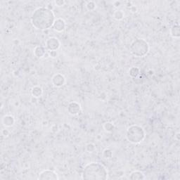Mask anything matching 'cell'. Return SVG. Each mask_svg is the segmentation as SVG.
Segmentation results:
<instances>
[{"instance_id": "6da1fadb", "label": "cell", "mask_w": 180, "mask_h": 180, "mask_svg": "<svg viewBox=\"0 0 180 180\" xmlns=\"http://www.w3.org/2000/svg\"><path fill=\"white\" fill-rule=\"evenodd\" d=\"M56 18L54 12L46 7L37 8L31 16V23L35 28L44 30L53 26Z\"/></svg>"}, {"instance_id": "7a4b0ae2", "label": "cell", "mask_w": 180, "mask_h": 180, "mask_svg": "<svg viewBox=\"0 0 180 180\" xmlns=\"http://www.w3.org/2000/svg\"><path fill=\"white\" fill-rule=\"evenodd\" d=\"M108 175V170L104 165L92 162L85 166L82 178L87 180H106Z\"/></svg>"}, {"instance_id": "3957f363", "label": "cell", "mask_w": 180, "mask_h": 180, "mask_svg": "<svg viewBox=\"0 0 180 180\" xmlns=\"http://www.w3.org/2000/svg\"><path fill=\"white\" fill-rule=\"evenodd\" d=\"M146 133L142 127L138 124H132L127 128L126 138L130 143L139 144L144 139Z\"/></svg>"}, {"instance_id": "277c9868", "label": "cell", "mask_w": 180, "mask_h": 180, "mask_svg": "<svg viewBox=\"0 0 180 180\" xmlns=\"http://www.w3.org/2000/svg\"><path fill=\"white\" fill-rule=\"evenodd\" d=\"M148 43L143 39H137L130 46V52L136 57H144L148 53Z\"/></svg>"}, {"instance_id": "5b68a950", "label": "cell", "mask_w": 180, "mask_h": 180, "mask_svg": "<svg viewBox=\"0 0 180 180\" xmlns=\"http://www.w3.org/2000/svg\"><path fill=\"white\" fill-rule=\"evenodd\" d=\"M59 179L57 173L54 170H45L39 174L38 179L40 180H58Z\"/></svg>"}, {"instance_id": "8992f818", "label": "cell", "mask_w": 180, "mask_h": 180, "mask_svg": "<svg viewBox=\"0 0 180 180\" xmlns=\"http://www.w3.org/2000/svg\"><path fill=\"white\" fill-rule=\"evenodd\" d=\"M45 46L49 51H56L60 48L61 42L56 37H49L46 41Z\"/></svg>"}, {"instance_id": "52a82bcc", "label": "cell", "mask_w": 180, "mask_h": 180, "mask_svg": "<svg viewBox=\"0 0 180 180\" xmlns=\"http://www.w3.org/2000/svg\"><path fill=\"white\" fill-rule=\"evenodd\" d=\"M51 82L52 84H53L55 87H62L63 85H64L66 82V78L62 74L57 73L55 74L53 77H52Z\"/></svg>"}, {"instance_id": "ba28073f", "label": "cell", "mask_w": 180, "mask_h": 180, "mask_svg": "<svg viewBox=\"0 0 180 180\" xmlns=\"http://www.w3.org/2000/svg\"><path fill=\"white\" fill-rule=\"evenodd\" d=\"M81 111V106L80 104L75 101H73L68 104V112L72 115H76Z\"/></svg>"}, {"instance_id": "9c48e42d", "label": "cell", "mask_w": 180, "mask_h": 180, "mask_svg": "<svg viewBox=\"0 0 180 180\" xmlns=\"http://www.w3.org/2000/svg\"><path fill=\"white\" fill-rule=\"evenodd\" d=\"M66 22L65 21L63 20L62 18H57L56 19V21H55L53 25V28L54 30H56V32H63V30H65L66 28Z\"/></svg>"}, {"instance_id": "30bf717a", "label": "cell", "mask_w": 180, "mask_h": 180, "mask_svg": "<svg viewBox=\"0 0 180 180\" xmlns=\"http://www.w3.org/2000/svg\"><path fill=\"white\" fill-rule=\"evenodd\" d=\"M34 54L37 58L41 59L46 54V49L42 46H37L34 49Z\"/></svg>"}, {"instance_id": "8fae6325", "label": "cell", "mask_w": 180, "mask_h": 180, "mask_svg": "<svg viewBox=\"0 0 180 180\" xmlns=\"http://www.w3.org/2000/svg\"><path fill=\"white\" fill-rule=\"evenodd\" d=\"M2 123L7 127H9L13 126L15 123V119L11 115H4L2 118Z\"/></svg>"}, {"instance_id": "7c38bea8", "label": "cell", "mask_w": 180, "mask_h": 180, "mask_svg": "<svg viewBox=\"0 0 180 180\" xmlns=\"http://www.w3.org/2000/svg\"><path fill=\"white\" fill-rule=\"evenodd\" d=\"M145 175L141 171H134L132 172L129 176V179L132 180H137V179H145Z\"/></svg>"}, {"instance_id": "4fadbf2b", "label": "cell", "mask_w": 180, "mask_h": 180, "mask_svg": "<svg viewBox=\"0 0 180 180\" xmlns=\"http://www.w3.org/2000/svg\"><path fill=\"white\" fill-rule=\"evenodd\" d=\"M170 34L171 36L174 38H179L180 36L179 31V26L177 24L173 25L170 28Z\"/></svg>"}, {"instance_id": "5bb4252c", "label": "cell", "mask_w": 180, "mask_h": 180, "mask_svg": "<svg viewBox=\"0 0 180 180\" xmlns=\"http://www.w3.org/2000/svg\"><path fill=\"white\" fill-rule=\"evenodd\" d=\"M31 93H32V95L33 97L39 98V97H40L41 95H42L43 90H42V89H41L40 87H39V86H35V87H33L32 89Z\"/></svg>"}, {"instance_id": "9a60e30c", "label": "cell", "mask_w": 180, "mask_h": 180, "mask_svg": "<svg viewBox=\"0 0 180 180\" xmlns=\"http://www.w3.org/2000/svg\"><path fill=\"white\" fill-rule=\"evenodd\" d=\"M140 71L137 67H132L129 69V74L132 77H137L139 75Z\"/></svg>"}, {"instance_id": "2e32d148", "label": "cell", "mask_w": 180, "mask_h": 180, "mask_svg": "<svg viewBox=\"0 0 180 180\" xmlns=\"http://www.w3.org/2000/svg\"><path fill=\"white\" fill-rule=\"evenodd\" d=\"M113 16H114V18L116 19V20L120 21L122 20L124 17V13L123 11L121 10H117L115 11V12L113 14Z\"/></svg>"}, {"instance_id": "e0dca14e", "label": "cell", "mask_w": 180, "mask_h": 180, "mask_svg": "<svg viewBox=\"0 0 180 180\" xmlns=\"http://www.w3.org/2000/svg\"><path fill=\"white\" fill-rule=\"evenodd\" d=\"M103 156L106 159L111 158L113 156V151L110 148H106L103 152Z\"/></svg>"}, {"instance_id": "ac0fdd59", "label": "cell", "mask_w": 180, "mask_h": 180, "mask_svg": "<svg viewBox=\"0 0 180 180\" xmlns=\"http://www.w3.org/2000/svg\"><path fill=\"white\" fill-rule=\"evenodd\" d=\"M104 128L105 129V130L107 132H111L113 129H114V125L111 123H106L104 124Z\"/></svg>"}, {"instance_id": "d6986e66", "label": "cell", "mask_w": 180, "mask_h": 180, "mask_svg": "<svg viewBox=\"0 0 180 180\" xmlns=\"http://www.w3.org/2000/svg\"><path fill=\"white\" fill-rule=\"evenodd\" d=\"M86 149H87V151L90 152V153H92V152L95 151L96 149L95 145L93 144L92 143L88 144L86 146Z\"/></svg>"}, {"instance_id": "ffe728a7", "label": "cell", "mask_w": 180, "mask_h": 180, "mask_svg": "<svg viewBox=\"0 0 180 180\" xmlns=\"http://www.w3.org/2000/svg\"><path fill=\"white\" fill-rule=\"evenodd\" d=\"M96 7V5L94 2H87V8L88 10H90V11L95 10Z\"/></svg>"}, {"instance_id": "44dd1931", "label": "cell", "mask_w": 180, "mask_h": 180, "mask_svg": "<svg viewBox=\"0 0 180 180\" xmlns=\"http://www.w3.org/2000/svg\"><path fill=\"white\" fill-rule=\"evenodd\" d=\"M57 51H49V56L51 58H56L57 56Z\"/></svg>"}, {"instance_id": "7402d4cb", "label": "cell", "mask_w": 180, "mask_h": 180, "mask_svg": "<svg viewBox=\"0 0 180 180\" xmlns=\"http://www.w3.org/2000/svg\"><path fill=\"white\" fill-rule=\"evenodd\" d=\"M55 4H56V5L57 7H63V5H64L66 4V2L64 1H56L55 2Z\"/></svg>"}]
</instances>
